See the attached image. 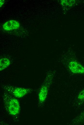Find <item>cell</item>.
I'll list each match as a JSON object with an SVG mask.
<instances>
[{
    "label": "cell",
    "mask_w": 84,
    "mask_h": 125,
    "mask_svg": "<svg viewBox=\"0 0 84 125\" xmlns=\"http://www.w3.org/2000/svg\"><path fill=\"white\" fill-rule=\"evenodd\" d=\"M3 101L6 109L9 113L13 116L20 113V106L19 100L9 93H5L3 95Z\"/></svg>",
    "instance_id": "6da1fadb"
},
{
    "label": "cell",
    "mask_w": 84,
    "mask_h": 125,
    "mask_svg": "<svg viewBox=\"0 0 84 125\" xmlns=\"http://www.w3.org/2000/svg\"><path fill=\"white\" fill-rule=\"evenodd\" d=\"M5 89L8 93L17 98H22L32 91L29 88L11 86L6 87Z\"/></svg>",
    "instance_id": "7a4b0ae2"
},
{
    "label": "cell",
    "mask_w": 84,
    "mask_h": 125,
    "mask_svg": "<svg viewBox=\"0 0 84 125\" xmlns=\"http://www.w3.org/2000/svg\"><path fill=\"white\" fill-rule=\"evenodd\" d=\"M52 78L48 76L40 88L38 96L39 101L41 103L44 102L46 99Z\"/></svg>",
    "instance_id": "3957f363"
},
{
    "label": "cell",
    "mask_w": 84,
    "mask_h": 125,
    "mask_svg": "<svg viewBox=\"0 0 84 125\" xmlns=\"http://www.w3.org/2000/svg\"><path fill=\"white\" fill-rule=\"evenodd\" d=\"M69 70L74 74H84V66L79 62L75 60H71L68 64Z\"/></svg>",
    "instance_id": "277c9868"
},
{
    "label": "cell",
    "mask_w": 84,
    "mask_h": 125,
    "mask_svg": "<svg viewBox=\"0 0 84 125\" xmlns=\"http://www.w3.org/2000/svg\"><path fill=\"white\" fill-rule=\"evenodd\" d=\"M20 26L19 23L14 20H10L6 22L3 24V28L6 31H9L18 28Z\"/></svg>",
    "instance_id": "5b68a950"
},
{
    "label": "cell",
    "mask_w": 84,
    "mask_h": 125,
    "mask_svg": "<svg viewBox=\"0 0 84 125\" xmlns=\"http://www.w3.org/2000/svg\"><path fill=\"white\" fill-rule=\"evenodd\" d=\"M11 64L10 60L7 58H2L0 59V71H1L8 67Z\"/></svg>",
    "instance_id": "8992f818"
},
{
    "label": "cell",
    "mask_w": 84,
    "mask_h": 125,
    "mask_svg": "<svg viewBox=\"0 0 84 125\" xmlns=\"http://www.w3.org/2000/svg\"><path fill=\"white\" fill-rule=\"evenodd\" d=\"M78 98L79 100L84 99V89L79 94L78 96Z\"/></svg>",
    "instance_id": "52a82bcc"
},
{
    "label": "cell",
    "mask_w": 84,
    "mask_h": 125,
    "mask_svg": "<svg viewBox=\"0 0 84 125\" xmlns=\"http://www.w3.org/2000/svg\"><path fill=\"white\" fill-rule=\"evenodd\" d=\"M0 7H1L2 6L3 4L4 3V0H0Z\"/></svg>",
    "instance_id": "ba28073f"
}]
</instances>
